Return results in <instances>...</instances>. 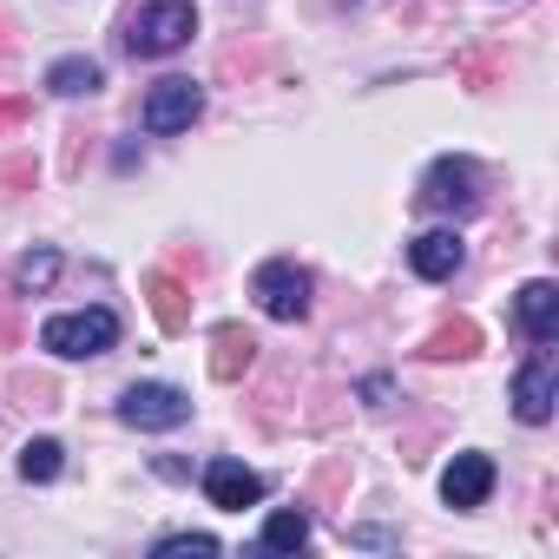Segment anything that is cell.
I'll list each match as a JSON object with an SVG mask.
<instances>
[{
    "instance_id": "16",
    "label": "cell",
    "mask_w": 559,
    "mask_h": 559,
    "mask_svg": "<svg viewBox=\"0 0 559 559\" xmlns=\"http://www.w3.org/2000/svg\"><path fill=\"white\" fill-rule=\"evenodd\" d=\"M53 276H60V257H53V250H27V257L14 263V284H21L27 297H40Z\"/></svg>"
},
{
    "instance_id": "15",
    "label": "cell",
    "mask_w": 559,
    "mask_h": 559,
    "mask_svg": "<svg viewBox=\"0 0 559 559\" xmlns=\"http://www.w3.org/2000/svg\"><path fill=\"white\" fill-rule=\"evenodd\" d=\"M250 349H257V343H250L243 330H217V356H211V376H217V382H230L237 369H250Z\"/></svg>"
},
{
    "instance_id": "14",
    "label": "cell",
    "mask_w": 559,
    "mask_h": 559,
    "mask_svg": "<svg viewBox=\"0 0 559 559\" xmlns=\"http://www.w3.org/2000/svg\"><path fill=\"white\" fill-rule=\"evenodd\" d=\"M60 467H67L60 441H47V435H40V441H27V448H21V480H40V487H47V480H60Z\"/></svg>"
},
{
    "instance_id": "3",
    "label": "cell",
    "mask_w": 559,
    "mask_h": 559,
    "mask_svg": "<svg viewBox=\"0 0 559 559\" xmlns=\"http://www.w3.org/2000/svg\"><path fill=\"white\" fill-rule=\"evenodd\" d=\"M250 297H257V310L276 317V323H304V317H310V270H297L290 257H270V263H257V276H250Z\"/></svg>"
},
{
    "instance_id": "5",
    "label": "cell",
    "mask_w": 559,
    "mask_h": 559,
    "mask_svg": "<svg viewBox=\"0 0 559 559\" xmlns=\"http://www.w3.org/2000/svg\"><path fill=\"white\" fill-rule=\"evenodd\" d=\"M204 112V86L198 80H158L139 106V126L152 139H171V132H191V119Z\"/></svg>"
},
{
    "instance_id": "12",
    "label": "cell",
    "mask_w": 559,
    "mask_h": 559,
    "mask_svg": "<svg viewBox=\"0 0 559 559\" xmlns=\"http://www.w3.org/2000/svg\"><path fill=\"white\" fill-rule=\"evenodd\" d=\"M106 86V73H99V60H53L47 67V93H60V99H80V93H99Z\"/></svg>"
},
{
    "instance_id": "9",
    "label": "cell",
    "mask_w": 559,
    "mask_h": 559,
    "mask_svg": "<svg viewBox=\"0 0 559 559\" xmlns=\"http://www.w3.org/2000/svg\"><path fill=\"white\" fill-rule=\"evenodd\" d=\"M487 493H493V461H487V454H454V461L441 467V500H448V507L467 513V507H480Z\"/></svg>"
},
{
    "instance_id": "19",
    "label": "cell",
    "mask_w": 559,
    "mask_h": 559,
    "mask_svg": "<svg viewBox=\"0 0 559 559\" xmlns=\"http://www.w3.org/2000/svg\"><path fill=\"white\" fill-rule=\"evenodd\" d=\"M152 552H165V559H171V552H217V539H211V533H165Z\"/></svg>"
},
{
    "instance_id": "17",
    "label": "cell",
    "mask_w": 559,
    "mask_h": 559,
    "mask_svg": "<svg viewBox=\"0 0 559 559\" xmlns=\"http://www.w3.org/2000/svg\"><path fill=\"white\" fill-rule=\"evenodd\" d=\"M474 343H480L474 323H454V330H435V336H428V356H435V362H448V356H474Z\"/></svg>"
},
{
    "instance_id": "13",
    "label": "cell",
    "mask_w": 559,
    "mask_h": 559,
    "mask_svg": "<svg viewBox=\"0 0 559 559\" xmlns=\"http://www.w3.org/2000/svg\"><path fill=\"white\" fill-rule=\"evenodd\" d=\"M304 539H310V513L304 507H284V513L263 520V552H297Z\"/></svg>"
},
{
    "instance_id": "2",
    "label": "cell",
    "mask_w": 559,
    "mask_h": 559,
    "mask_svg": "<svg viewBox=\"0 0 559 559\" xmlns=\"http://www.w3.org/2000/svg\"><path fill=\"white\" fill-rule=\"evenodd\" d=\"M119 343V317L106 304H86V310H67V317H47L40 330V349L67 356V362H86V356H106Z\"/></svg>"
},
{
    "instance_id": "4",
    "label": "cell",
    "mask_w": 559,
    "mask_h": 559,
    "mask_svg": "<svg viewBox=\"0 0 559 559\" xmlns=\"http://www.w3.org/2000/svg\"><path fill=\"white\" fill-rule=\"evenodd\" d=\"M119 421L139 428V435H165V428H185L191 421V395L171 389V382H132L119 395Z\"/></svg>"
},
{
    "instance_id": "8",
    "label": "cell",
    "mask_w": 559,
    "mask_h": 559,
    "mask_svg": "<svg viewBox=\"0 0 559 559\" xmlns=\"http://www.w3.org/2000/svg\"><path fill=\"white\" fill-rule=\"evenodd\" d=\"M461 257H467L461 230H421V237L408 243V270L421 276V284H448V276L461 270Z\"/></svg>"
},
{
    "instance_id": "11",
    "label": "cell",
    "mask_w": 559,
    "mask_h": 559,
    "mask_svg": "<svg viewBox=\"0 0 559 559\" xmlns=\"http://www.w3.org/2000/svg\"><path fill=\"white\" fill-rule=\"evenodd\" d=\"M513 323H520L533 343H552V336H559V290L546 284V276H539V284H526V290L513 297Z\"/></svg>"
},
{
    "instance_id": "7",
    "label": "cell",
    "mask_w": 559,
    "mask_h": 559,
    "mask_svg": "<svg viewBox=\"0 0 559 559\" xmlns=\"http://www.w3.org/2000/svg\"><path fill=\"white\" fill-rule=\"evenodd\" d=\"M204 493H211V507L243 513V507H257V500H263V474H257V467H243V461H230V454H217V461L204 467Z\"/></svg>"
},
{
    "instance_id": "1",
    "label": "cell",
    "mask_w": 559,
    "mask_h": 559,
    "mask_svg": "<svg viewBox=\"0 0 559 559\" xmlns=\"http://www.w3.org/2000/svg\"><path fill=\"white\" fill-rule=\"evenodd\" d=\"M191 34H198V8H191V0H152V8H139L132 27H126V53L132 60H165Z\"/></svg>"
},
{
    "instance_id": "6",
    "label": "cell",
    "mask_w": 559,
    "mask_h": 559,
    "mask_svg": "<svg viewBox=\"0 0 559 559\" xmlns=\"http://www.w3.org/2000/svg\"><path fill=\"white\" fill-rule=\"evenodd\" d=\"M480 171L474 158H435L428 178H421V211H474L480 204Z\"/></svg>"
},
{
    "instance_id": "18",
    "label": "cell",
    "mask_w": 559,
    "mask_h": 559,
    "mask_svg": "<svg viewBox=\"0 0 559 559\" xmlns=\"http://www.w3.org/2000/svg\"><path fill=\"white\" fill-rule=\"evenodd\" d=\"M152 304H158V323H165V330H185V304H178V284H171V276H152Z\"/></svg>"
},
{
    "instance_id": "10",
    "label": "cell",
    "mask_w": 559,
    "mask_h": 559,
    "mask_svg": "<svg viewBox=\"0 0 559 559\" xmlns=\"http://www.w3.org/2000/svg\"><path fill=\"white\" fill-rule=\"evenodd\" d=\"M552 362L546 356H533L520 376H513V415L526 421V428H539V421H552Z\"/></svg>"
}]
</instances>
